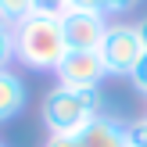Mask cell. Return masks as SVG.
Listing matches in <instances>:
<instances>
[{
    "label": "cell",
    "mask_w": 147,
    "mask_h": 147,
    "mask_svg": "<svg viewBox=\"0 0 147 147\" xmlns=\"http://www.w3.org/2000/svg\"><path fill=\"white\" fill-rule=\"evenodd\" d=\"M68 54L61 29V14L54 11H29L14 22V61L32 72H57Z\"/></svg>",
    "instance_id": "6da1fadb"
},
{
    "label": "cell",
    "mask_w": 147,
    "mask_h": 147,
    "mask_svg": "<svg viewBox=\"0 0 147 147\" xmlns=\"http://www.w3.org/2000/svg\"><path fill=\"white\" fill-rule=\"evenodd\" d=\"M97 115H100V90H76V86L57 83L43 97V126L50 133L79 136Z\"/></svg>",
    "instance_id": "7a4b0ae2"
},
{
    "label": "cell",
    "mask_w": 147,
    "mask_h": 147,
    "mask_svg": "<svg viewBox=\"0 0 147 147\" xmlns=\"http://www.w3.org/2000/svg\"><path fill=\"white\" fill-rule=\"evenodd\" d=\"M97 54H100V61H104L108 76H129L147 50H144V40H140V32H136V25L115 22V25H108V36H104V43H100Z\"/></svg>",
    "instance_id": "3957f363"
},
{
    "label": "cell",
    "mask_w": 147,
    "mask_h": 147,
    "mask_svg": "<svg viewBox=\"0 0 147 147\" xmlns=\"http://www.w3.org/2000/svg\"><path fill=\"white\" fill-rule=\"evenodd\" d=\"M57 83L61 86H76V90H100V79L108 76L104 61L97 50H68L65 61L57 65Z\"/></svg>",
    "instance_id": "277c9868"
},
{
    "label": "cell",
    "mask_w": 147,
    "mask_h": 147,
    "mask_svg": "<svg viewBox=\"0 0 147 147\" xmlns=\"http://www.w3.org/2000/svg\"><path fill=\"white\" fill-rule=\"evenodd\" d=\"M108 14H90V11H65L61 14V29H65V43L68 50H100L108 36Z\"/></svg>",
    "instance_id": "5b68a950"
},
{
    "label": "cell",
    "mask_w": 147,
    "mask_h": 147,
    "mask_svg": "<svg viewBox=\"0 0 147 147\" xmlns=\"http://www.w3.org/2000/svg\"><path fill=\"white\" fill-rule=\"evenodd\" d=\"M79 144L83 147H129L126 144V126L108 115H97L90 126L79 133Z\"/></svg>",
    "instance_id": "8992f818"
},
{
    "label": "cell",
    "mask_w": 147,
    "mask_h": 147,
    "mask_svg": "<svg viewBox=\"0 0 147 147\" xmlns=\"http://www.w3.org/2000/svg\"><path fill=\"white\" fill-rule=\"evenodd\" d=\"M25 108V83L14 76L11 68L0 72V122H11Z\"/></svg>",
    "instance_id": "52a82bcc"
},
{
    "label": "cell",
    "mask_w": 147,
    "mask_h": 147,
    "mask_svg": "<svg viewBox=\"0 0 147 147\" xmlns=\"http://www.w3.org/2000/svg\"><path fill=\"white\" fill-rule=\"evenodd\" d=\"M11 61H14V25L0 18V72L11 68Z\"/></svg>",
    "instance_id": "ba28073f"
},
{
    "label": "cell",
    "mask_w": 147,
    "mask_h": 147,
    "mask_svg": "<svg viewBox=\"0 0 147 147\" xmlns=\"http://www.w3.org/2000/svg\"><path fill=\"white\" fill-rule=\"evenodd\" d=\"M32 7H36V0H0V18L14 25V22H18L22 14H29Z\"/></svg>",
    "instance_id": "9c48e42d"
},
{
    "label": "cell",
    "mask_w": 147,
    "mask_h": 147,
    "mask_svg": "<svg viewBox=\"0 0 147 147\" xmlns=\"http://www.w3.org/2000/svg\"><path fill=\"white\" fill-rule=\"evenodd\" d=\"M65 11H90V14H108V0H65ZM61 11V14H65Z\"/></svg>",
    "instance_id": "30bf717a"
},
{
    "label": "cell",
    "mask_w": 147,
    "mask_h": 147,
    "mask_svg": "<svg viewBox=\"0 0 147 147\" xmlns=\"http://www.w3.org/2000/svg\"><path fill=\"white\" fill-rule=\"evenodd\" d=\"M126 144H129V147H147V119H144V122H129V126H126Z\"/></svg>",
    "instance_id": "8fae6325"
},
{
    "label": "cell",
    "mask_w": 147,
    "mask_h": 147,
    "mask_svg": "<svg viewBox=\"0 0 147 147\" xmlns=\"http://www.w3.org/2000/svg\"><path fill=\"white\" fill-rule=\"evenodd\" d=\"M129 79H133V86H136V90H140L144 97H147V54L140 57V61H136V68L129 72Z\"/></svg>",
    "instance_id": "7c38bea8"
},
{
    "label": "cell",
    "mask_w": 147,
    "mask_h": 147,
    "mask_svg": "<svg viewBox=\"0 0 147 147\" xmlns=\"http://www.w3.org/2000/svg\"><path fill=\"white\" fill-rule=\"evenodd\" d=\"M43 147H83V144H79V136H68V133H50Z\"/></svg>",
    "instance_id": "4fadbf2b"
},
{
    "label": "cell",
    "mask_w": 147,
    "mask_h": 147,
    "mask_svg": "<svg viewBox=\"0 0 147 147\" xmlns=\"http://www.w3.org/2000/svg\"><path fill=\"white\" fill-rule=\"evenodd\" d=\"M140 0H108V14H122V11H133Z\"/></svg>",
    "instance_id": "5bb4252c"
},
{
    "label": "cell",
    "mask_w": 147,
    "mask_h": 147,
    "mask_svg": "<svg viewBox=\"0 0 147 147\" xmlns=\"http://www.w3.org/2000/svg\"><path fill=\"white\" fill-rule=\"evenodd\" d=\"M32 11H54V14H61L65 11V0H36Z\"/></svg>",
    "instance_id": "9a60e30c"
},
{
    "label": "cell",
    "mask_w": 147,
    "mask_h": 147,
    "mask_svg": "<svg viewBox=\"0 0 147 147\" xmlns=\"http://www.w3.org/2000/svg\"><path fill=\"white\" fill-rule=\"evenodd\" d=\"M136 32H140V40H144V50H147V18L140 22V25H136Z\"/></svg>",
    "instance_id": "2e32d148"
},
{
    "label": "cell",
    "mask_w": 147,
    "mask_h": 147,
    "mask_svg": "<svg viewBox=\"0 0 147 147\" xmlns=\"http://www.w3.org/2000/svg\"><path fill=\"white\" fill-rule=\"evenodd\" d=\"M0 147H4V144H0Z\"/></svg>",
    "instance_id": "e0dca14e"
}]
</instances>
